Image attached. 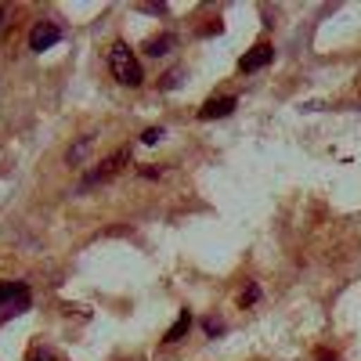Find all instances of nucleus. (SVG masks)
Segmentation results:
<instances>
[{
  "label": "nucleus",
  "mask_w": 361,
  "mask_h": 361,
  "mask_svg": "<svg viewBox=\"0 0 361 361\" xmlns=\"http://www.w3.org/2000/svg\"><path fill=\"white\" fill-rule=\"evenodd\" d=\"M109 69H112V76L123 83V87H141V83H145L141 62L134 58V51H130L123 40H116V44L109 47Z\"/></svg>",
  "instance_id": "f257e3e1"
},
{
  "label": "nucleus",
  "mask_w": 361,
  "mask_h": 361,
  "mask_svg": "<svg viewBox=\"0 0 361 361\" xmlns=\"http://www.w3.org/2000/svg\"><path fill=\"white\" fill-rule=\"evenodd\" d=\"M29 304H33V296H29L25 282H0V325L25 314Z\"/></svg>",
  "instance_id": "f03ea898"
},
{
  "label": "nucleus",
  "mask_w": 361,
  "mask_h": 361,
  "mask_svg": "<svg viewBox=\"0 0 361 361\" xmlns=\"http://www.w3.org/2000/svg\"><path fill=\"white\" fill-rule=\"evenodd\" d=\"M271 62H275V47H271V44H257V47H250L243 58H238V69H243V73H260Z\"/></svg>",
  "instance_id": "7ed1b4c3"
},
{
  "label": "nucleus",
  "mask_w": 361,
  "mask_h": 361,
  "mask_svg": "<svg viewBox=\"0 0 361 361\" xmlns=\"http://www.w3.org/2000/svg\"><path fill=\"white\" fill-rule=\"evenodd\" d=\"M58 40H62V29L44 18V22L33 25V33H29V51H47V47H54Z\"/></svg>",
  "instance_id": "20e7f679"
},
{
  "label": "nucleus",
  "mask_w": 361,
  "mask_h": 361,
  "mask_svg": "<svg viewBox=\"0 0 361 361\" xmlns=\"http://www.w3.org/2000/svg\"><path fill=\"white\" fill-rule=\"evenodd\" d=\"M127 163H130V148H119V152H112L109 159H102V166H98L94 173L87 177V185H94V180H109V177H116V173L123 170Z\"/></svg>",
  "instance_id": "39448f33"
},
{
  "label": "nucleus",
  "mask_w": 361,
  "mask_h": 361,
  "mask_svg": "<svg viewBox=\"0 0 361 361\" xmlns=\"http://www.w3.org/2000/svg\"><path fill=\"white\" fill-rule=\"evenodd\" d=\"M235 105H238V98H235V94L209 98V102L199 109V119H224V116H231V112H235Z\"/></svg>",
  "instance_id": "423d86ee"
},
{
  "label": "nucleus",
  "mask_w": 361,
  "mask_h": 361,
  "mask_svg": "<svg viewBox=\"0 0 361 361\" xmlns=\"http://www.w3.org/2000/svg\"><path fill=\"white\" fill-rule=\"evenodd\" d=\"M188 329H192V311H180L177 314V322L166 329V336H163V343H180L188 336Z\"/></svg>",
  "instance_id": "0eeeda50"
},
{
  "label": "nucleus",
  "mask_w": 361,
  "mask_h": 361,
  "mask_svg": "<svg viewBox=\"0 0 361 361\" xmlns=\"http://www.w3.org/2000/svg\"><path fill=\"white\" fill-rule=\"evenodd\" d=\"M90 145H94V137H80L69 152H66V159H69V166H76V163H83V156L90 152Z\"/></svg>",
  "instance_id": "6e6552de"
},
{
  "label": "nucleus",
  "mask_w": 361,
  "mask_h": 361,
  "mask_svg": "<svg viewBox=\"0 0 361 361\" xmlns=\"http://www.w3.org/2000/svg\"><path fill=\"white\" fill-rule=\"evenodd\" d=\"M170 47H173V37H156V40H148V44H145V51L152 54V58H163Z\"/></svg>",
  "instance_id": "1a4fd4ad"
},
{
  "label": "nucleus",
  "mask_w": 361,
  "mask_h": 361,
  "mask_svg": "<svg viewBox=\"0 0 361 361\" xmlns=\"http://www.w3.org/2000/svg\"><path fill=\"white\" fill-rule=\"evenodd\" d=\"M163 137H166V130H163V127H148V130L141 134V141H145V145H156V141H163Z\"/></svg>",
  "instance_id": "9d476101"
},
{
  "label": "nucleus",
  "mask_w": 361,
  "mask_h": 361,
  "mask_svg": "<svg viewBox=\"0 0 361 361\" xmlns=\"http://www.w3.org/2000/svg\"><path fill=\"white\" fill-rule=\"evenodd\" d=\"M257 300H260V286L253 282V286L243 293V300H238V304H243V307H250V304H257Z\"/></svg>",
  "instance_id": "9b49d317"
},
{
  "label": "nucleus",
  "mask_w": 361,
  "mask_h": 361,
  "mask_svg": "<svg viewBox=\"0 0 361 361\" xmlns=\"http://www.w3.org/2000/svg\"><path fill=\"white\" fill-rule=\"evenodd\" d=\"M202 329H206V336H221V333H224V322L206 318V322H202Z\"/></svg>",
  "instance_id": "f8f14e48"
},
{
  "label": "nucleus",
  "mask_w": 361,
  "mask_h": 361,
  "mask_svg": "<svg viewBox=\"0 0 361 361\" xmlns=\"http://www.w3.org/2000/svg\"><path fill=\"white\" fill-rule=\"evenodd\" d=\"M177 83H180V73L173 69V73H166V76H163V83H159V87H163V90H173Z\"/></svg>",
  "instance_id": "ddd939ff"
},
{
  "label": "nucleus",
  "mask_w": 361,
  "mask_h": 361,
  "mask_svg": "<svg viewBox=\"0 0 361 361\" xmlns=\"http://www.w3.org/2000/svg\"><path fill=\"white\" fill-rule=\"evenodd\" d=\"M29 361H54V357H51V350H44V347H33V350H29Z\"/></svg>",
  "instance_id": "4468645a"
},
{
  "label": "nucleus",
  "mask_w": 361,
  "mask_h": 361,
  "mask_svg": "<svg viewBox=\"0 0 361 361\" xmlns=\"http://www.w3.org/2000/svg\"><path fill=\"white\" fill-rule=\"evenodd\" d=\"M314 361H340V357L329 350V347H318V350H314Z\"/></svg>",
  "instance_id": "2eb2a0df"
},
{
  "label": "nucleus",
  "mask_w": 361,
  "mask_h": 361,
  "mask_svg": "<svg viewBox=\"0 0 361 361\" xmlns=\"http://www.w3.org/2000/svg\"><path fill=\"white\" fill-rule=\"evenodd\" d=\"M141 177L156 180V177H163V166H141Z\"/></svg>",
  "instance_id": "dca6fc26"
},
{
  "label": "nucleus",
  "mask_w": 361,
  "mask_h": 361,
  "mask_svg": "<svg viewBox=\"0 0 361 361\" xmlns=\"http://www.w3.org/2000/svg\"><path fill=\"white\" fill-rule=\"evenodd\" d=\"M0 22H4V8H0Z\"/></svg>",
  "instance_id": "f3484780"
}]
</instances>
